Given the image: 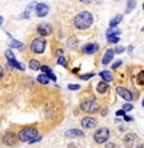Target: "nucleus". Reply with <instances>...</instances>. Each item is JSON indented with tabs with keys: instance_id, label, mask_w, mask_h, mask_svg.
<instances>
[{
	"instance_id": "obj_5",
	"label": "nucleus",
	"mask_w": 144,
	"mask_h": 148,
	"mask_svg": "<svg viewBox=\"0 0 144 148\" xmlns=\"http://www.w3.org/2000/svg\"><path fill=\"white\" fill-rule=\"evenodd\" d=\"M109 138H110V130H109V128H106V126H102V128L97 129L93 134L94 142L98 144L106 143V142L109 140Z\"/></svg>"
},
{
	"instance_id": "obj_6",
	"label": "nucleus",
	"mask_w": 144,
	"mask_h": 148,
	"mask_svg": "<svg viewBox=\"0 0 144 148\" xmlns=\"http://www.w3.org/2000/svg\"><path fill=\"white\" fill-rule=\"evenodd\" d=\"M3 143L5 146H9V147H14L15 144L18 143V137L17 134L13 133V132H8L3 135Z\"/></svg>"
},
{
	"instance_id": "obj_19",
	"label": "nucleus",
	"mask_w": 144,
	"mask_h": 148,
	"mask_svg": "<svg viewBox=\"0 0 144 148\" xmlns=\"http://www.w3.org/2000/svg\"><path fill=\"white\" fill-rule=\"evenodd\" d=\"M8 64L10 66H13V68H15V69H18V70H22V72H24L26 70V66L23 65V64H20L19 61H17L15 59H13V60H8Z\"/></svg>"
},
{
	"instance_id": "obj_11",
	"label": "nucleus",
	"mask_w": 144,
	"mask_h": 148,
	"mask_svg": "<svg viewBox=\"0 0 144 148\" xmlns=\"http://www.w3.org/2000/svg\"><path fill=\"white\" fill-rule=\"evenodd\" d=\"M98 121H97L96 118H92V116H87V118H83L81 120V125L83 126L84 129H93L96 128Z\"/></svg>"
},
{
	"instance_id": "obj_38",
	"label": "nucleus",
	"mask_w": 144,
	"mask_h": 148,
	"mask_svg": "<svg viewBox=\"0 0 144 148\" xmlns=\"http://www.w3.org/2000/svg\"><path fill=\"white\" fill-rule=\"evenodd\" d=\"M124 115H126V112H125V111L124 110H117V111H116V116H119V118H122V116H124Z\"/></svg>"
},
{
	"instance_id": "obj_50",
	"label": "nucleus",
	"mask_w": 144,
	"mask_h": 148,
	"mask_svg": "<svg viewBox=\"0 0 144 148\" xmlns=\"http://www.w3.org/2000/svg\"><path fill=\"white\" fill-rule=\"evenodd\" d=\"M142 105H143V107H144V98H143V102H142Z\"/></svg>"
},
{
	"instance_id": "obj_1",
	"label": "nucleus",
	"mask_w": 144,
	"mask_h": 148,
	"mask_svg": "<svg viewBox=\"0 0 144 148\" xmlns=\"http://www.w3.org/2000/svg\"><path fill=\"white\" fill-rule=\"evenodd\" d=\"M94 22V18H93V14L88 10H83V12H79L78 14L74 17L73 19V24L76 29H87L93 24Z\"/></svg>"
},
{
	"instance_id": "obj_18",
	"label": "nucleus",
	"mask_w": 144,
	"mask_h": 148,
	"mask_svg": "<svg viewBox=\"0 0 144 148\" xmlns=\"http://www.w3.org/2000/svg\"><path fill=\"white\" fill-rule=\"evenodd\" d=\"M120 33H121V29L120 28H117V27H110V28L107 29V32H106V36H107V38H109V37L119 36Z\"/></svg>"
},
{
	"instance_id": "obj_34",
	"label": "nucleus",
	"mask_w": 144,
	"mask_h": 148,
	"mask_svg": "<svg viewBox=\"0 0 144 148\" xmlns=\"http://www.w3.org/2000/svg\"><path fill=\"white\" fill-rule=\"evenodd\" d=\"M68 88L70 91H79L82 88V86L81 84H68Z\"/></svg>"
},
{
	"instance_id": "obj_23",
	"label": "nucleus",
	"mask_w": 144,
	"mask_h": 148,
	"mask_svg": "<svg viewBox=\"0 0 144 148\" xmlns=\"http://www.w3.org/2000/svg\"><path fill=\"white\" fill-rule=\"evenodd\" d=\"M122 21V14H117L110 21V27H117V24Z\"/></svg>"
},
{
	"instance_id": "obj_46",
	"label": "nucleus",
	"mask_w": 144,
	"mask_h": 148,
	"mask_svg": "<svg viewBox=\"0 0 144 148\" xmlns=\"http://www.w3.org/2000/svg\"><path fill=\"white\" fill-rule=\"evenodd\" d=\"M3 22H4V18H3L1 15H0V26H1V24H3Z\"/></svg>"
},
{
	"instance_id": "obj_14",
	"label": "nucleus",
	"mask_w": 144,
	"mask_h": 148,
	"mask_svg": "<svg viewBox=\"0 0 144 148\" xmlns=\"http://www.w3.org/2000/svg\"><path fill=\"white\" fill-rule=\"evenodd\" d=\"M40 70H41L42 74H45L48 79H53V82H56V75L54 74V72H53V69H51V68H48L47 65H41Z\"/></svg>"
},
{
	"instance_id": "obj_29",
	"label": "nucleus",
	"mask_w": 144,
	"mask_h": 148,
	"mask_svg": "<svg viewBox=\"0 0 144 148\" xmlns=\"http://www.w3.org/2000/svg\"><path fill=\"white\" fill-rule=\"evenodd\" d=\"M94 75H96V73H87V74H81V75H79V79H82V81H88V79L93 78Z\"/></svg>"
},
{
	"instance_id": "obj_15",
	"label": "nucleus",
	"mask_w": 144,
	"mask_h": 148,
	"mask_svg": "<svg viewBox=\"0 0 144 148\" xmlns=\"http://www.w3.org/2000/svg\"><path fill=\"white\" fill-rule=\"evenodd\" d=\"M65 137L66 138H81L84 137V132L79 130V129H69L65 132Z\"/></svg>"
},
{
	"instance_id": "obj_26",
	"label": "nucleus",
	"mask_w": 144,
	"mask_h": 148,
	"mask_svg": "<svg viewBox=\"0 0 144 148\" xmlns=\"http://www.w3.org/2000/svg\"><path fill=\"white\" fill-rule=\"evenodd\" d=\"M37 82L40 83V84H45L46 86V84H48L50 79H48L45 74H38V75H37Z\"/></svg>"
},
{
	"instance_id": "obj_10",
	"label": "nucleus",
	"mask_w": 144,
	"mask_h": 148,
	"mask_svg": "<svg viewBox=\"0 0 144 148\" xmlns=\"http://www.w3.org/2000/svg\"><path fill=\"white\" fill-rule=\"evenodd\" d=\"M48 10H50V8H48V5L45 4V3H38V4H36V7H35L36 15H37L38 18L46 17V15L48 14Z\"/></svg>"
},
{
	"instance_id": "obj_4",
	"label": "nucleus",
	"mask_w": 144,
	"mask_h": 148,
	"mask_svg": "<svg viewBox=\"0 0 144 148\" xmlns=\"http://www.w3.org/2000/svg\"><path fill=\"white\" fill-rule=\"evenodd\" d=\"M79 109L83 111V112H87V114H96L97 111L100 110V105L96 100L91 98V100L83 101V102L79 105Z\"/></svg>"
},
{
	"instance_id": "obj_47",
	"label": "nucleus",
	"mask_w": 144,
	"mask_h": 148,
	"mask_svg": "<svg viewBox=\"0 0 144 148\" xmlns=\"http://www.w3.org/2000/svg\"><path fill=\"white\" fill-rule=\"evenodd\" d=\"M136 148H144V144H138Z\"/></svg>"
},
{
	"instance_id": "obj_22",
	"label": "nucleus",
	"mask_w": 144,
	"mask_h": 148,
	"mask_svg": "<svg viewBox=\"0 0 144 148\" xmlns=\"http://www.w3.org/2000/svg\"><path fill=\"white\" fill-rule=\"evenodd\" d=\"M28 68L31 70H40V68H41V64H40V61L38 60H36V59H32V60H29V63H28Z\"/></svg>"
},
{
	"instance_id": "obj_39",
	"label": "nucleus",
	"mask_w": 144,
	"mask_h": 148,
	"mask_svg": "<svg viewBox=\"0 0 144 148\" xmlns=\"http://www.w3.org/2000/svg\"><path fill=\"white\" fill-rule=\"evenodd\" d=\"M105 148H116V144L112 143V142H109V143H106Z\"/></svg>"
},
{
	"instance_id": "obj_42",
	"label": "nucleus",
	"mask_w": 144,
	"mask_h": 148,
	"mask_svg": "<svg viewBox=\"0 0 144 148\" xmlns=\"http://www.w3.org/2000/svg\"><path fill=\"white\" fill-rule=\"evenodd\" d=\"M122 118H124L125 121H133V118H130V116H128V115H124Z\"/></svg>"
},
{
	"instance_id": "obj_2",
	"label": "nucleus",
	"mask_w": 144,
	"mask_h": 148,
	"mask_svg": "<svg viewBox=\"0 0 144 148\" xmlns=\"http://www.w3.org/2000/svg\"><path fill=\"white\" fill-rule=\"evenodd\" d=\"M38 129L36 126H26V128L20 129L19 133L17 134L18 140L19 142H27L28 143L29 140H32L33 138L38 137Z\"/></svg>"
},
{
	"instance_id": "obj_8",
	"label": "nucleus",
	"mask_w": 144,
	"mask_h": 148,
	"mask_svg": "<svg viewBox=\"0 0 144 148\" xmlns=\"http://www.w3.org/2000/svg\"><path fill=\"white\" fill-rule=\"evenodd\" d=\"M122 142H124V146L126 148H134V146H135L138 142V137L135 133H128L124 135Z\"/></svg>"
},
{
	"instance_id": "obj_33",
	"label": "nucleus",
	"mask_w": 144,
	"mask_h": 148,
	"mask_svg": "<svg viewBox=\"0 0 144 148\" xmlns=\"http://www.w3.org/2000/svg\"><path fill=\"white\" fill-rule=\"evenodd\" d=\"M124 51H125V47H124V46H121V45H117L114 49V52H115V54H117V55L119 54H122Z\"/></svg>"
},
{
	"instance_id": "obj_52",
	"label": "nucleus",
	"mask_w": 144,
	"mask_h": 148,
	"mask_svg": "<svg viewBox=\"0 0 144 148\" xmlns=\"http://www.w3.org/2000/svg\"><path fill=\"white\" fill-rule=\"evenodd\" d=\"M117 1H119V0H117Z\"/></svg>"
},
{
	"instance_id": "obj_36",
	"label": "nucleus",
	"mask_w": 144,
	"mask_h": 148,
	"mask_svg": "<svg viewBox=\"0 0 144 148\" xmlns=\"http://www.w3.org/2000/svg\"><path fill=\"white\" fill-rule=\"evenodd\" d=\"M55 56H56V58L64 56V50H63V49H57V50L55 51Z\"/></svg>"
},
{
	"instance_id": "obj_44",
	"label": "nucleus",
	"mask_w": 144,
	"mask_h": 148,
	"mask_svg": "<svg viewBox=\"0 0 144 148\" xmlns=\"http://www.w3.org/2000/svg\"><path fill=\"white\" fill-rule=\"evenodd\" d=\"M81 3H83V4H91L92 0H79Z\"/></svg>"
},
{
	"instance_id": "obj_32",
	"label": "nucleus",
	"mask_w": 144,
	"mask_h": 148,
	"mask_svg": "<svg viewBox=\"0 0 144 148\" xmlns=\"http://www.w3.org/2000/svg\"><path fill=\"white\" fill-rule=\"evenodd\" d=\"M133 109H134V106H133V103H130V102L122 105V110H124L125 112H128V111H131Z\"/></svg>"
},
{
	"instance_id": "obj_16",
	"label": "nucleus",
	"mask_w": 144,
	"mask_h": 148,
	"mask_svg": "<svg viewBox=\"0 0 144 148\" xmlns=\"http://www.w3.org/2000/svg\"><path fill=\"white\" fill-rule=\"evenodd\" d=\"M98 75L101 77V79L106 83H110L114 81V74L110 72V70H102L101 73H98Z\"/></svg>"
},
{
	"instance_id": "obj_43",
	"label": "nucleus",
	"mask_w": 144,
	"mask_h": 148,
	"mask_svg": "<svg viewBox=\"0 0 144 148\" xmlns=\"http://www.w3.org/2000/svg\"><path fill=\"white\" fill-rule=\"evenodd\" d=\"M133 50H134V47L130 45L129 47H128V52H129V55H133Z\"/></svg>"
},
{
	"instance_id": "obj_9",
	"label": "nucleus",
	"mask_w": 144,
	"mask_h": 148,
	"mask_svg": "<svg viewBox=\"0 0 144 148\" xmlns=\"http://www.w3.org/2000/svg\"><path fill=\"white\" fill-rule=\"evenodd\" d=\"M100 50V45L97 42H89V44H85L82 47V51L87 55H94L96 52H98Z\"/></svg>"
},
{
	"instance_id": "obj_12",
	"label": "nucleus",
	"mask_w": 144,
	"mask_h": 148,
	"mask_svg": "<svg viewBox=\"0 0 144 148\" xmlns=\"http://www.w3.org/2000/svg\"><path fill=\"white\" fill-rule=\"evenodd\" d=\"M116 92H117L119 96H120L121 98H124L125 101H131L134 98L133 93H131L128 88L122 87V86H117V87H116Z\"/></svg>"
},
{
	"instance_id": "obj_21",
	"label": "nucleus",
	"mask_w": 144,
	"mask_h": 148,
	"mask_svg": "<svg viewBox=\"0 0 144 148\" xmlns=\"http://www.w3.org/2000/svg\"><path fill=\"white\" fill-rule=\"evenodd\" d=\"M9 49H22L23 47V44L20 41H18V40H14V38H10V41H9Z\"/></svg>"
},
{
	"instance_id": "obj_48",
	"label": "nucleus",
	"mask_w": 144,
	"mask_h": 148,
	"mask_svg": "<svg viewBox=\"0 0 144 148\" xmlns=\"http://www.w3.org/2000/svg\"><path fill=\"white\" fill-rule=\"evenodd\" d=\"M103 1V0H96V3H97V4H101V3H102Z\"/></svg>"
},
{
	"instance_id": "obj_40",
	"label": "nucleus",
	"mask_w": 144,
	"mask_h": 148,
	"mask_svg": "<svg viewBox=\"0 0 144 148\" xmlns=\"http://www.w3.org/2000/svg\"><path fill=\"white\" fill-rule=\"evenodd\" d=\"M107 114H109V109H103L101 111V115L102 116H107Z\"/></svg>"
},
{
	"instance_id": "obj_49",
	"label": "nucleus",
	"mask_w": 144,
	"mask_h": 148,
	"mask_svg": "<svg viewBox=\"0 0 144 148\" xmlns=\"http://www.w3.org/2000/svg\"><path fill=\"white\" fill-rule=\"evenodd\" d=\"M142 32H144V26L142 27Z\"/></svg>"
},
{
	"instance_id": "obj_27",
	"label": "nucleus",
	"mask_w": 144,
	"mask_h": 148,
	"mask_svg": "<svg viewBox=\"0 0 144 148\" xmlns=\"http://www.w3.org/2000/svg\"><path fill=\"white\" fill-rule=\"evenodd\" d=\"M136 83L140 86H144V70H142V72L138 73L136 75Z\"/></svg>"
},
{
	"instance_id": "obj_41",
	"label": "nucleus",
	"mask_w": 144,
	"mask_h": 148,
	"mask_svg": "<svg viewBox=\"0 0 144 148\" xmlns=\"http://www.w3.org/2000/svg\"><path fill=\"white\" fill-rule=\"evenodd\" d=\"M3 77H4V69H3V66L0 65V81L3 79Z\"/></svg>"
},
{
	"instance_id": "obj_24",
	"label": "nucleus",
	"mask_w": 144,
	"mask_h": 148,
	"mask_svg": "<svg viewBox=\"0 0 144 148\" xmlns=\"http://www.w3.org/2000/svg\"><path fill=\"white\" fill-rule=\"evenodd\" d=\"M35 7H36V4H35V3H32V4H29V5H28V7H27V8H26V10H24V13H23L22 15H20V17H19V18H24V19H27V18H29L31 10H32V9H33V8H35Z\"/></svg>"
},
{
	"instance_id": "obj_51",
	"label": "nucleus",
	"mask_w": 144,
	"mask_h": 148,
	"mask_svg": "<svg viewBox=\"0 0 144 148\" xmlns=\"http://www.w3.org/2000/svg\"><path fill=\"white\" fill-rule=\"evenodd\" d=\"M143 12H144V3H143Z\"/></svg>"
},
{
	"instance_id": "obj_31",
	"label": "nucleus",
	"mask_w": 144,
	"mask_h": 148,
	"mask_svg": "<svg viewBox=\"0 0 144 148\" xmlns=\"http://www.w3.org/2000/svg\"><path fill=\"white\" fill-rule=\"evenodd\" d=\"M119 41H120V37L119 36L109 37V38H107V42H109V44H119Z\"/></svg>"
},
{
	"instance_id": "obj_30",
	"label": "nucleus",
	"mask_w": 144,
	"mask_h": 148,
	"mask_svg": "<svg viewBox=\"0 0 144 148\" xmlns=\"http://www.w3.org/2000/svg\"><path fill=\"white\" fill-rule=\"evenodd\" d=\"M5 58H7L8 60L15 59V55H14V52H13V50H12V49H8V50L5 51Z\"/></svg>"
},
{
	"instance_id": "obj_17",
	"label": "nucleus",
	"mask_w": 144,
	"mask_h": 148,
	"mask_svg": "<svg viewBox=\"0 0 144 148\" xmlns=\"http://www.w3.org/2000/svg\"><path fill=\"white\" fill-rule=\"evenodd\" d=\"M96 91L98 92V93L101 95H105L107 91H109V84H107L106 82H103V81H101L97 83V86H96Z\"/></svg>"
},
{
	"instance_id": "obj_3",
	"label": "nucleus",
	"mask_w": 144,
	"mask_h": 148,
	"mask_svg": "<svg viewBox=\"0 0 144 148\" xmlns=\"http://www.w3.org/2000/svg\"><path fill=\"white\" fill-rule=\"evenodd\" d=\"M46 44H47V41L45 40V37H36V38L32 40V42H31V51L33 52V54H37V55H42L46 49Z\"/></svg>"
},
{
	"instance_id": "obj_25",
	"label": "nucleus",
	"mask_w": 144,
	"mask_h": 148,
	"mask_svg": "<svg viewBox=\"0 0 144 148\" xmlns=\"http://www.w3.org/2000/svg\"><path fill=\"white\" fill-rule=\"evenodd\" d=\"M136 7V0H128V4H126V13H130V12H133L134 9Z\"/></svg>"
},
{
	"instance_id": "obj_28",
	"label": "nucleus",
	"mask_w": 144,
	"mask_h": 148,
	"mask_svg": "<svg viewBox=\"0 0 144 148\" xmlns=\"http://www.w3.org/2000/svg\"><path fill=\"white\" fill-rule=\"evenodd\" d=\"M57 65H61L64 68H68V60H66L64 56H59V58H57Z\"/></svg>"
},
{
	"instance_id": "obj_45",
	"label": "nucleus",
	"mask_w": 144,
	"mask_h": 148,
	"mask_svg": "<svg viewBox=\"0 0 144 148\" xmlns=\"http://www.w3.org/2000/svg\"><path fill=\"white\" fill-rule=\"evenodd\" d=\"M79 72V68H74V69H73V73H78Z\"/></svg>"
},
{
	"instance_id": "obj_35",
	"label": "nucleus",
	"mask_w": 144,
	"mask_h": 148,
	"mask_svg": "<svg viewBox=\"0 0 144 148\" xmlns=\"http://www.w3.org/2000/svg\"><path fill=\"white\" fill-rule=\"evenodd\" d=\"M121 64H122V60H116V61H114V64L111 65V68L115 70V69H117L119 66H121Z\"/></svg>"
},
{
	"instance_id": "obj_7",
	"label": "nucleus",
	"mask_w": 144,
	"mask_h": 148,
	"mask_svg": "<svg viewBox=\"0 0 144 148\" xmlns=\"http://www.w3.org/2000/svg\"><path fill=\"white\" fill-rule=\"evenodd\" d=\"M36 31H37V33H38V35L41 36V37H45V36L51 35V32H53V27H51L50 23L42 22V23H40L38 26H37Z\"/></svg>"
},
{
	"instance_id": "obj_37",
	"label": "nucleus",
	"mask_w": 144,
	"mask_h": 148,
	"mask_svg": "<svg viewBox=\"0 0 144 148\" xmlns=\"http://www.w3.org/2000/svg\"><path fill=\"white\" fill-rule=\"evenodd\" d=\"M41 139H42V137H41V135H38V137L33 138V139H32V140H29V142H28V143H29V144H33V143H37V142H40V140H41Z\"/></svg>"
},
{
	"instance_id": "obj_20",
	"label": "nucleus",
	"mask_w": 144,
	"mask_h": 148,
	"mask_svg": "<svg viewBox=\"0 0 144 148\" xmlns=\"http://www.w3.org/2000/svg\"><path fill=\"white\" fill-rule=\"evenodd\" d=\"M78 44H79V41H78V38H76L75 36H70L69 37V40H68V47L69 49L75 50V49L78 47Z\"/></svg>"
},
{
	"instance_id": "obj_13",
	"label": "nucleus",
	"mask_w": 144,
	"mask_h": 148,
	"mask_svg": "<svg viewBox=\"0 0 144 148\" xmlns=\"http://www.w3.org/2000/svg\"><path fill=\"white\" fill-rule=\"evenodd\" d=\"M114 49H107V50L105 51V54H103L102 56V64L103 65H107V64H110L112 61V59H114Z\"/></svg>"
}]
</instances>
